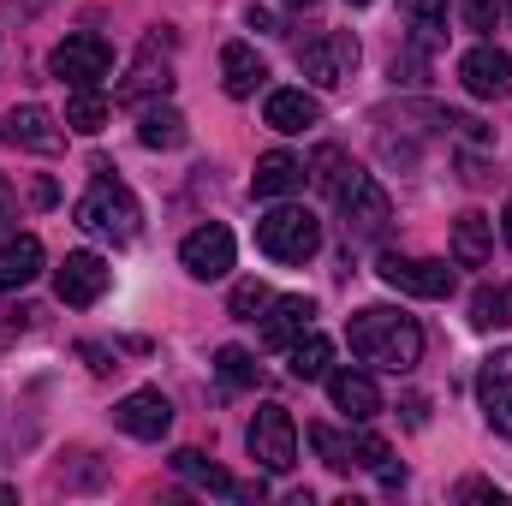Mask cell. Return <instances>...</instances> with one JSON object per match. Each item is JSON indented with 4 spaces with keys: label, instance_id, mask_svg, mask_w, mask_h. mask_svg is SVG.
Masks as SVG:
<instances>
[{
    "label": "cell",
    "instance_id": "6da1fadb",
    "mask_svg": "<svg viewBox=\"0 0 512 506\" xmlns=\"http://www.w3.org/2000/svg\"><path fill=\"white\" fill-rule=\"evenodd\" d=\"M346 340H352V352H358L364 364L393 370V376L417 370V358H423V328H417V316H405V310H393V304H370V310L346 316Z\"/></svg>",
    "mask_w": 512,
    "mask_h": 506
},
{
    "label": "cell",
    "instance_id": "7a4b0ae2",
    "mask_svg": "<svg viewBox=\"0 0 512 506\" xmlns=\"http://www.w3.org/2000/svg\"><path fill=\"white\" fill-rule=\"evenodd\" d=\"M78 227L84 233H96V239H114V245H131L137 239V227H143V209H137V197H131L126 179H114V167L108 161H96V179H90V191L78 197Z\"/></svg>",
    "mask_w": 512,
    "mask_h": 506
},
{
    "label": "cell",
    "instance_id": "3957f363",
    "mask_svg": "<svg viewBox=\"0 0 512 506\" xmlns=\"http://www.w3.org/2000/svg\"><path fill=\"white\" fill-rule=\"evenodd\" d=\"M334 209L346 221V239H382L387 221H393V203H387L382 179L364 173V167H352V161H346V173L334 185Z\"/></svg>",
    "mask_w": 512,
    "mask_h": 506
},
{
    "label": "cell",
    "instance_id": "277c9868",
    "mask_svg": "<svg viewBox=\"0 0 512 506\" xmlns=\"http://www.w3.org/2000/svg\"><path fill=\"white\" fill-rule=\"evenodd\" d=\"M256 245L274 262H310L322 251V221L310 209H298V203H280V209H268L256 221Z\"/></svg>",
    "mask_w": 512,
    "mask_h": 506
},
{
    "label": "cell",
    "instance_id": "5b68a950",
    "mask_svg": "<svg viewBox=\"0 0 512 506\" xmlns=\"http://www.w3.org/2000/svg\"><path fill=\"white\" fill-rule=\"evenodd\" d=\"M48 72H54L66 90H102V78L114 72V48H108L96 30H72L66 42H54Z\"/></svg>",
    "mask_w": 512,
    "mask_h": 506
},
{
    "label": "cell",
    "instance_id": "8992f818",
    "mask_svg": "<svg viewBox=\"0 0 512 506\" xmlns=\"http://www.w3.org/2000/svg\"><path fill=\"white\" fill-rule=\"evenodd\" d=\"M245 447H251V459L268 477H286L298 465V423H292V411L286 405H256L251 429H245Z\"/></svg>",
    "mask_w": 512,
    "mask_h": 506
},
{
    "label": "cell",
    "instance_id": "52a82bcc",
    "mask_svg": "<svg viewBox=\"0 0 512 506\" xmlns=\"http://www.w3.org/2000/svg\"><path fill=\"white\" fill-rule=\"evenodd\" d=\"M298 72L322 90H340L358 72V36L352 30H316L310 42H298Z\"/></svg>",
    "mask_w": 512,
    "mask_h": 506
},
{
    "label": "cell",
    "instance_id": "ba28073f",
    "mask_svg": "<svg viewBox=\"0 0 512 506\" xmlns=\"http://www.w3.org/2000/svg\"><path fill=\"white\" fill-rule=\"evenodd\" d=\"M167 48H173V30L161 24V30H149L143 36V48H137V60H131V78L114 90L126 108H143V102H161L167 90H173V66H167Z\"/></svg>",
    "mask_w": 512,
    "mask_h": 506
},
{
    "label": "cell",
    "instance_id": "9c48e42d",
    "mask_svg": "<svg viewBox=\"0 0 512 506\" xmlns=\"http://www.w3.org/2000/svg\"><path fill=\"white\" fill-rule=\"evenodd\" d=\"M376 274H382L393 292H405V298H447L453 292V268L441 262V256H399L387 251L376 262Z\"/></svg>",
    "mask_w": 512,
    "mask_h": 506
},
{
    "label": "cell",
    "instance_id": "30bf717a",
    "mask_svg": "<svg viewBox=\"0 0 512 506\" xmlns=\"http://www.w3.org/2000/svg\"><path fill=\"white\" fill-rule=\"evenodd\" d=\"M233 256H239V245H233V233L221 221L185 233V245H179V262H185L191 280H227L233 274Z\"/></svg>",
    "mask_w": 512,
    "mask_h": 506
},
{
    "label": "cell",
    "instance_id": "8fae6325",
    "mask_svg": "<svg viewBox=\"0 0 512 506\" xmlns=\"http://www.w3.org/2000/svg\"><path fill=\"white\" fill-rule=\"evenodd\" d=\"M108 262L96 251H66V262L54 268V292H60V304H72V310H90V304H102V292H108Z\"/></svg>",
    "mask_w": 512,
    "mask_h": 506
},
{
    "label": "cell",
    "instance_id": "7c38bea8",
    "mask_svg": "<svg viewBox=\"0 0 512 506\" xmlns=\"http://www.w3.org/2000/svg\"><path fill=\"white\" fill-rule=\"evenodd\" d=\"M114 429H126L131 441H161V435L173 429L167 393H161V387H137V393H126V399L114 405Z\"/></svg>",
    "mask_w": 512,
    "mask_h": 506
},
{
    "label": "cell",
    "instance_id": "4fadbf2b",
    "mask_svg": "<svg viewBox=\"0 0 512 506\" xmlns=\"http://www.w3.org/2000/svg\"><path fill=\"white\" fill-rule=\"evenodd\" d=\"M0 143H18V149H30V155H60L66 131H60V120H54L48 108L24 102V108L0 114Z\"/></svg>",
    "mask_w": 512,
    "mask_h": 506
},
{
    "label": "cell",
    "instance_id": "5bb4252c",
    "mask_svg": "<svg viewBox=\"0 0 512 506\" xmlns=\"http://www.w3.org/2000/svg\"><path fill=\"white\" fill-rule=\"evenodd\" d=\"M173 471H179L185 483H197V489L221 495V501H262V483H239L233 471H221V465H215V459H203L197 447H179V453H173Z\"/></svg>",
    "mask_w": 512,
    "mask_h": 506
},
{
    "label": "cell",
    "instance_id": "9a60e30c",
    "mask_svg": "<svg viewBox=\"0 0 512 506\" xmlns=\"http://www.w3.org/2000/svg\"><path fill=\"white\" fill-rule=\"evenodd\" d=\"M477 399H483L489 429H495V435H512V346L495 352V358H483V370H477Z\"/></svg>",
    "mask_w": 512,
    "mask_h": 506
},
{
    "label": "cell",
    "instance_id": "2e32d148",
    "mask_svg": "<svg viewBox=\"0 0 512 506\" xmlns=\"http://www.w3.org/2000/svg\"><path fill=\"white\" fill-rule=\"evenodd\" d=\"M459 84H465L477 102H489V96H507V90H512V60L495 48V42H477V48L459 60Z\"/></svg>",
    "mask_w": 512,
    "mask_h": 506
},
{
    "label": "cell",
    "instance_id": "e0dca14e",
    "mask_svg": "<svg viewBox=\"0 0 512 506\" xmlns=\"http://www.w3.org/2000/svg\"><path fill=\"white\" fill-rule=\"evenodd\" d=\"M310 316H316V304L310 298H268V316H262V328H256V340L268 346V352H286L298 334H310Z\"/></svg>",
    "mask_w": 512,
    "mask_h": 506
},
{
    "label": "cell",
    "instance_id": "ac0fdd59",
    "mask_svg": "<svg viewBox=\"0 0 512 506\" xmlns=\"http://www.w3.org/2000/svg\"><path fill=\"white\" fill-rule=\"evenodd\" d=\"M328 399H334V411H346L352 423H370L376 411H382V387L370 370H328Z\"/></svg>",
    "mask_w": 512,
    "mask_h": 506
},
{
    "label": "cell",
    "instance_id": "d6986e66",
    "mask_svg": "<svg viewBox=\"0 0 512 506\" xmlns=\"http://www.w3.org/2000/svg\"><path fill=\"white\" fill-rule=\"evenodd\" d=\"M298 185H304V161L286 155V149H268V155L256 161V173H251V197H268V203L292 197Z\"/></svg>",
    "mask_w": 512,
    "mask_h": 506
},
{
    "label": "cell",
    "instance_id": "ffe728a7",
    "mask_svg": "<svg viewBox=\"0 0 512 506\" xmlns=\"http://www.w3.org/2000/svg\"><path fill=\"white\" fill-rule=\"evenodd\" d=\"M262 120L274 131H310V126H322V102L310 96V90H274L268 102H262Z\"/></svg>",
    "mask_w": 512,
    "mask_h": 506
},
{
    "label": "cell",
    "instance_id": "44dd1931",
    "mask_svg": "<svg viewBox=\"0 0 512 506\" xmlns=\"http://www.w3.org/2000/svg\"><path fill=\"white\" fill-rule=\"evenodd\" d=\"M42 274V239L36 233H12L0 245V292H24Z\"/></svg>",
    "mask_w": 512,
    "mask_h": 506
},
{
    "label": "cell",
    "instance_id": "7402d4cb",
    "mask_svg": "<svg viewBox=\"0 0 512 506\" xmlns=\"http://www.w3.org/2000/svg\"><path fill=\"white\" fill-rule=\"evenodd\" d=\"M262 78H268V66H262V54H256L251 42H227L221 48V84H227V96H256L262 90Z\"/></svg>",
    "mask_w": 512,
    "mask_h": 506
},
{
    "label": "cell",
    "instance_id": "603a6c76",
    "mask_svg": "<svg viewBox=\"0 0 512 506\" xmlns=\"http://www.w3.org/2000/svg\"><path fill=\"white\" fill-rule=\"evenodd\" d=\"M185 137H191V131H185V114L167 108V96L137 108V143H143V149H179Z\"/></svg>",
    "mask_w": 512,
    "mask_h": 506
},
{
    "label": "cell",
    "instance_id": "cb8c5ba5",
    "mask_svg": "<svg viewBox=\"0 0 512 506\" xmlns=\"http://www.w3.org/2000/svg\"><path fill=\"white\" fill-rule=\"evenodd\" d=\"M489 233H495L489 215H477V209L459 215V221H453V262H459V268H483V262H489V245H495Z\"/></svg>",
    "mask_w": 512,
    "mask_h": 506
},
{
    "label": "cell",
    "instance_id": "d4e9b609",
    "mask_svg": "<svg viewBox=\"0 0 512 506\" xmlns=\"http://www.w3.org/2000/svg\"><path fill=\"white\" fill-rule=\"evenodd\" d=\"M286 370L292 381H328V364H334V340H322V334H298L292 346H286Z\"/></svg>",
    "mask_w": 512,
    "mask_h": 506
},
{
    "label": "cell",
    "instance_id": "484cf974",
    "mask_svg": "<svg viewBox=\"0 0 512 506\" xmlns=\"http://www.w3.org/2000/svg\"><path fill=\"white\" fill-rule=\"evenodd\" d=\"M471 328L489 334V328H512V280L507 286H483L471 298Z\"/></svg>",
    "mask_w": 512,
    "mask_h": 506
},
{
    "label": "cell",
    "instance_id": "4316f807",
    "mask_svg": "<svg viewBox=\"0 0 512 506\" xmlns=\"http://www.w3.org/2000/svg\"><path fill=\"white\" fill-rule=\"evenodd\" d=\"M66 126L84 131V137H96V131L108 126V96H102V90H72V96H66Z\"/></svg>",
    "mask_w": 512,
    "mask_h": 506
},
{
    "label": "cell",
    "instance_id": "83f0119b",
    "mask_svg": "<svg viewBox=\"0 0 512 506\" xmlns=\"http://www.w3.org/2000/svg\"><path fill=\"white\" fill-rule=\"evenodd\" d=\"M399 12L411 18L417 48H435V42H441V30H447V0H399Z\"/></svg>",
    "mask_w": 512,
    "mask_h": 506
},
{
    "label": "cell",
    "instance_id": "f1b7e54d",
    "mask_svg": "<svg viewBox=\"0 0 512 506\" xmlns=\"http://www.w3.org/2000/svg\"><path fill=\"white\" fill-rule=\"evenodd\" d=\"M310 447L322 453V465H328V471H340V477H346V471H358V447H352L346 435H334V429H322V423H316V429H310Z\"/></svg>",
    "mask_w": 512,
    "mask_h": 506
},
{
    "label": "cell",
    "instance_id": "f546056e",
    "mask_svg": "<svg viewBox=\"0 0 512 506\" xmlns=\"http://www.w3.org/2000/svg\"><path fill=\"white\" fill-rule=\"evenodd\" d=\"M215 370H221L227 387H256V358L245 346H221V352H215Z\"/></svg>",
    "mask_w": 512,
    "mask_h": 506
},
{
    "label": "cell",
    "instance_id": "4dcf8cb0",
    "mask_svg": "<svg viewBox=\"0 0 512 506\" xmlns=\"http://www.w3.org/2000/svg\"><path fill=\"white\" fill-rule=\"evenodd\" d=\"M340 173H346V155H340L334 143H328V149H316V161L304 167V179H310L316 191H328V197H334V185H340Z\"/></svg>",
    "mask_w": 512,
    "mask_h": 506
},
{
    "label": "cell",
    "instance_id": "1f68e13d",
    "mask_svg": "<svg viewBox=\"0 0 512 506\" xmlns=\"http://www.w3.org/2000/svg\"><path fill=\"white\" fill-rule=\"evenodd\" d=\"M227 310H233L239 322H256V316L268 310V286H262V280H239L233 298H227Z\"/></svg>",
    "mask_w": 512,
    "mask_h": 506
},
{
    "label": "cell",
    "instance_id": "d6a6232c",
    "mask_svg": "<svg viewBox=\"0 0 512 506\" xmlns=\"http://www.w3.org/2000/svg\"><path fill=\"white\" fill-rule=\"evenodd\" d=\"M48 6H54V0H0V30H12V24L24 30V24H30V18H42Z\"/></svg>",
    "mask_w": 512,
    "mask_h": 506
},
{
    "label": "cell",
    "instance_id": "836d02e7",
    "mask_svg": "<svg viewBox=\"0 0 512 506\" xmlns=\"http://www.w3.org/2000/svg\"><path fill=\"white\" fill-rule=\"evenodd\" d=\"M459 18H465V30H495L501 6L495 0H459Z\"/></svg>",
    "mask_w": 512,
    "mask_h": 506
},
{
    "label": "cell",
    "instance_id": "e575fe53",
    "mask_svg": "<svg viewBox=\"0 0 512 506\" xmlns=\"http://www.w3.org/2000/svg\"><path fill=\"white\" fill-rule=\"evenodd\" d=\"M459 495H465V501H495V506H501V489H489V483H477V477H471V483H459Z\"/></svg>",
    "mask_w": 512,
    "mask_h": 506
},
{
    "label": "cell",
    "instance_id": "d590c367",
    "mask_svg": "<svg viewBox=\"0 0 512 506\" xmlns=\"http://www.w3.org/2000/svg\"><path fill=\"white\" fill-rule=\"evenodd\" d=\"M245 18H251V30H262V36H280V18H274V12H262V6H251Z\"/></svg>",
    "mask_w": 512,
    "mask_h": 506
},
{
    "label": "cell",
    "instance_id": "8d00e7d4",
    "mask_svg": "<svg viewBox=\"0 0 512 506\" xmlns=\"http://www.w3.org/2000/svg\"><path fill=\"white\" fill-rule=\"evenodd\" d=\"M501 239L512 245V197H507V209H501Z\"/></svg>",
    "mask_w": 512,
    "mask_h": 506
},
{
    "label": "cell",
    "instance_id": "74e56055",
    "mask_svg": "<svg viewBox=\"0 0 512 506\" xmlns=\"http://www.w3.org/2000/svg\"><path fill=\"white\" fill-rule=\"evenodd\" d=\"M280 6H292V12H310V6H316V0H280Z\"/></svg>",
    "mask_w": 512,
    "mask_h": 506
},
{
    "label": "cell",
    "instance_id": "f35d334b",
    "mask_svg": "<svg viewBox=\"0 0 512 506\" xmlns=\"http://www.w3.org/2000/svg\"><path fill=\"white\" fill-rule=\"evenodd\" d=\"M0 501H12V489H6V483H0Z\"/></svg>",
    "mask_w": 512,
    "mask_h": 506
},
{
    "label": "cell",
    "instance_id": "ab89813d",
    "mask_svg": "<svg viewBox=\"0 0 512 506\" xmlns=\"http://www.w3.org/2000/svg\"><path fill=\"white\" fill-rule=\"evenodd\" d=\"M346 6H370V0H346Z\"/></svg>",
    "mask_w": 512,
    "mask_h": 506
}]
</instances>
